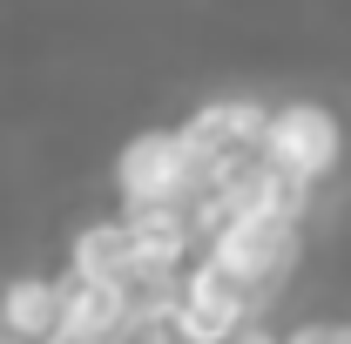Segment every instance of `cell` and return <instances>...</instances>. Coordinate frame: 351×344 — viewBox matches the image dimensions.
Returning a JSON list of instances; mask_svg holds the SVG:
<instances>
[{
  "instance_id": "3",
  "label": "cell",
  "mask_w": 351,
  "mask_h": 344,
  "mask_svg": "<svg viewBox=\"0 0 351 344\" xmlns=\"http://www.w3.org/2000/svg\"><path fill=\"white\" fill-rule=\"evenodd\" d=\"M250 291L237 284V277H223L217 263L203 257L182 284H176V317H169V331L182 344H230V338H243V317H250Z\"/></svg>"
},
{
  "instance_id": "5",
  "label": "cell",
  "mask_w": 351,
  "mask_h": 344,
  "mask_svg": "<svg viewBox=\"0 0 351 344\" xmlns=\"http://www.w3.org/2000/svg\"><path fill=\"white\" fill-rule=\"evenodd\" d=\"M135 324L129 284H68L61 291V331L54 344H115Z\"/></svg>"
},
{
  "instance_id": "7",
  "label": "cell",
  "mask_w": 351,
  "mask_h": 344,
  "mask_svg": "<svg viewBox=\"0 0 351 344\" xmlns=\"http://www.w3.org/2000/svg\"><path fill=\"white\" fill-rule=\"evenodd\" d=\"M0 331L21 338V344H54V331H61V284H41V277L7 284V297H0Z\"/></svg>"
},
{
  "instance_id": "8",
  "label": "cell",
  "mask_w": 351,
  "mask_h": 344,
  "mask_svg": "<svg viewBox=\"0 0 351 344\" xmlns=\"http://www.w3.org/2000/svg\"><path fill=\"white\" fill-rule=\"evenodd\" d=\"M75 284H135V243L122 223H95L75 236Z\"/></svg>"
},
{
  "instance_id": "2",
  "label": "cell",
  "mask_w": 351,
  "mask_h": 344,
  "mask_svg": "<svg viewBox=\"0 0 351 344\" xmlns=\"http://www.w3.org/2000/svg\"><path fill=\"white\" fill-rule=\"evenodd\" d=\"M338 156H345V129H338V115L324 101H291L263 129V162L284 169L291 182H304V189L338 169Z\"/></svg>"
},
{
  "instance_id": "4",
  "label": "cell",
  "mask_w": 351,
  "mask_h": 344,
  "mask_svg": "<svg viewBox=\"0 0 351 344\" xmlns=\"http://www.w3.org/2000/svg\"><path fill=\"white\" fill-rule=\"evenodd\" d=\"M115 182H122L129 210H182V203H196V169H189L182 135H135L122 149Z\"/></svg>"
},
{
  "instance_id": "1",
  "label": "cell",
  "mask_w": 351,
  "mask_h": 344,
  "mask_svg": "<svg viewBox=\"0 0 351 344\" xmlns=\"http://www.w3.org/2000/svg\"><path fill=\"white\" fill-rule=\"evenodd\" d=\"M210 263H217L223 277H237L250 297H263L298 263V223L291 216H230L217 236H210Z\"/></svg>"
},
{
  "instance_id": "9",
  "label": "cell",
  "mask_w": 351,
  "mask_h": 344,
  "mask_svg": "<svg viewBox=\"0 0 351 344\" xmlns=\"http://www.w3.org/2000/svg\"><path fill=\"white\" fill-rule=\"evenodd\" d=\"M284 344H351V324H304V331H291Z\"/></svg>"
},
{
  "instance_id": "6",
  "label": "cell",
  "mask_w": 351,
  "mask_h": 344,
  "mask_svg": "<svg viewBox=\"0 0 351 344\" xmlns=\"http://www.w3.org/2000/svg\"><path fill=\"white\" fill-rule=\"evenodd\" d=\"M122 230H129V243H135V284L169 277L176 263H182V250H189V236H196L189 210H129Z\"/></svg>"
}]
</instances>
